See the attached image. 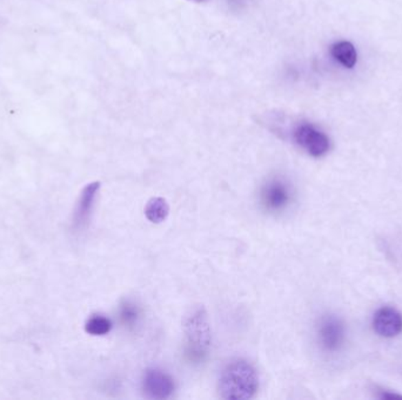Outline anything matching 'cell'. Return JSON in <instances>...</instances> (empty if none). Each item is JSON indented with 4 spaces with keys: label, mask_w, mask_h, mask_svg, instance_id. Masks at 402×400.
Listing matches in <instances>:
<instances>
[{
    "label": "cell",
    "mask_w": 402,
    "mask_h": 400,
    "mask_svg": "<svg viewBox=\"0 0 402 400\" xmlns=\"http://www.w3.org/2000/svg\"><path fill=\"white\" fill-rule=\"evenodd\" d=\"M317 333L320 346L327 353H335L345 340V326L338 317L327 315L319 320Z\"/></svg>",
    "instance_id": "obj_5"
},
{
    "label": "cell",
    "mask_w": 402,
    "mask_h": 400,
    "mask_svg": "<svg viewBox=\"0 0 402 400\" xmlns=\"http://www.w3.org/2000/svg\"><path fill=\"white\" fill-rule=\"evenodd\" d=\"M373 330L383 338H394L402 333V315L392 307H382L373 316Z\"/></svg>",
    "instance_id": "obj_7"
},
{
    "label": "cell",
    "mask_w": 402,
    "mask_h": 400,
    "mask_svg": "<svg viewBox=\"0 0 402 400\" xmlns=\"http://www.w3.org/2000/svg\"><path fill=\"white\" fill-rule=\"evenodd\" d=\"M184 333L186 355L191 362L200 363L212 344V330L205 309L197 307L189 311L184 322Z\"/></svg>",
    "instance_id": "obj_2"
},
{
    "label": "cell",
    "mask_w": 402,
    "mask_h": 400,
    "mask_svg": "<svg viewBox=\"0 0 402 400\" xmlns=\"http://www.w3.org/2000/svg\"><path fill=\"white\" fill-rule=\"evenodd\" d=\"M330 56L343 67L353 68L358 61V53L350 41H338L332 45Z\"/></svg>",
    "instance_id": "obj_9"
},
{
    "label": "cell",
    "mask_w": 402,
    "mask_h": 400,
    "mask_svg": "<svg viewBox=\"0 0 402 400\" xmlns=\"http://www.w3.org/2000/svg\"><path fill=\"white\" fill-rule=\"evenodd\" d=\"M259 388L257 370L248 360H229L219 377V393L224 399H252Z\"/></svg>",
    "instance_id": "obj_1"
},
{
    "label": "cell",
    "mask_w": 402,
    "mask_h": 400,
    "mask_svg": "<svg viewBox=\"0 0 402 400\" xmlns=\"http://www.w3.org/2000/svg\"><path fill=\"white\" fill-rule=\"evenodd\" d=\"M99 188H100L99 182H92L83 189L81 197L76 203V210L73 214V227L76 230L85 228V225L89 222L96 200H97Z\"/></svg>",
    "instance_id": "obj_8"
},
{
    "label": "cell",
    "mask_w": 402,
    "mask_h": 400,
    "mask_svg": "<svg viewBox=\"0 0 402 400\" xmlns=\"http://www.w3.org/2000/svg\"><path fill=\"white\" fill-rule=\"evenodd\" d=\"M294 140L313 157H321L330 151L328 136L310 124H299L294 131Z\"/></svg>",
    "instance_id": "obj_4"
},
{
    "label": "cell",
    "mask_w": 402,
    "mask_h": 400,
    "mask_svg": "<svg viewBox=\"0 0 402 400\" xmlns=\"http://www.w3.org/2000/svg\"><path fill=\"white\" fill-rule=\"evenodd\" d=\"M112 322L103 315H93L85 324L86 333L92 336H104L111 331Z\"/></svg>",
    "instance_id": "obj_12"
},
{
    "label": "cell",
    "mask_w": 402,
    "mask_h": 400,
    "mask_svg": "<svg viewBox=\"0 0 402 400\" xmlns=\"http://www.w3.org/2000/svg\"><path fill=\"white\" fill-rule=\"evenodd\" d=\"M380 399H402L401 395H396V393L390 392V391H381L380 396H379Z\"/></svg>",
    "instance_id": "obj_13"
},
{
    "label": "cell",
    "mask_w": 402,
    "mask_h": 400,
    "mask_svg": "<svg viewBox=\"0 0 402 400\" xmlns=\"http://www.w3.org/2000/svg\"><path fill=\"white\" fill-rule=\"evenodd\" d=\"M174 380L160 368H147L142 377V390L151 399H167L174 392Z\"/></svg>",
    "instance_id": "obj_6"
},
{
    "label": "cell",
    "mask_w": 402,
    "mask_h": 400,
    "mask_svg": "<svg viewBox=\"0 0 402 400\" xmlns=\"http://www.w3.org/2000/svg\"><path fill=\"white\" fill-rule=\"evenodd\" d=\"M189 1H195V3H202V1H205V0H189Z\"/></svg>",
    "instance_id": "obj_14"
},
{
    "label": "cell",
    "mask_w": 402,
    "mask_h": 400,
    "mask_svg": "<svg viewBox=\"0 0 402 400\" xmlns=\"http://www.w3.org/2000/svg\"><path fill=\"white\" fill-rule=\"evenodd\" d=\"M119 318L126 328L134 329L140 323V308L132 300H124L119 307Z\"/></svg>",
    "instance_id": "obj_11"
},
{
    "label": "cell",
    "mask_w": 402,
    "mask_h": 400,
    "mask_svg": "<svg viewBox=\"0 0 402 400\" xmlns=\"http://www.w3.org/2000/svg\"><path fill=\"white\" fill-rule=\"evenodd\" d=\"M169 214V205L167 201L162 197H152L146 203L145 216L152 223H161L167 219Z\"/></svg>",
    "instance_id": "obj_10"
},
{
    "label": "cell",
    "mask_w": 402,
    "mask_h": 400,
    "mask_svg": "<svg viewBox=\"0 0 402 400\" xmlns=\"http://www.w3.org/2000/svg\"><path fill=\"white\" fill-rule=\"evenodd\" d=\"M293 200V187L282 175L268 177L259 189V204L264 212L271 215L285 212Z\"/></svg>",
    "instance_id": "obj_3"
}]
</instances>
